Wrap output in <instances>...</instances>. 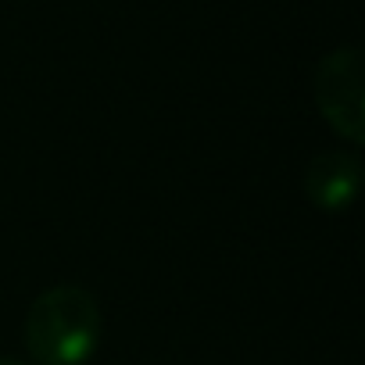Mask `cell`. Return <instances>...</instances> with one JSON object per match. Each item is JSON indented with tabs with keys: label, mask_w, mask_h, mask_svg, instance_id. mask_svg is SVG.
Masks as SVG:
<instances>
[{
	"label": "cell",
	"mask_w": 365,
	"mask_h": 365,
	"mask_svg": "<svg viewBox=\"0 0 365 365\" xmlns=\"http://www.w3.org/2000/svg\"><path fill=\"white\" fill-rule=\"evenodd\" d=\"M101 329L97 297L86 287L58 283L29 304L22 340L36 365H86L101 347Z\"/></svg>",
	"instance_id": "cell-1"
},
{
	"label": "cell",
	"mask_w": 365,
	"mask_h": 365,
	"mask_svg": "<svg viewBox=\"0 0 365 365\" xmlns=\"http://www.w3.org/2000/svg\"><path fill=\"white\" fill-rule=\"evenodd\" d=\"M312 97L326 125L347 143H365V61L358 47L329 51L312 76Z\"/></svg>",
	"instance_id": "cell-2"
},
{
	"label": "cell",
	"mask_w": 365,
	"mask_h": 365,
	"mask_svg": "<svg viewBox=\"0 0 365 365\" xmlns=\"http://www.w3.org/2000/svg\"><path fill=\"white\" fill-rule=\"evenodd\" d=\"M361 158L351 150H322L304 168V197L322 212H344L361 194Z\"/></svg>",
	"instance_id": "cell-3"
},
{
	"label": "cell",
	"mask_w": 365,
	"mask_h": 365,
	"mask_svg": "<svg viewBox=\"0 0 365 365\" xmlns=\"http://www.w3.org/2000/svg\"><path fill=\"white\" fill-rule=\"evenodd\" d=\"M0 365H26L22 358H8V354H0Z\"/></svg>",
	"instance_id": "cell-4"
}]
</instances>
